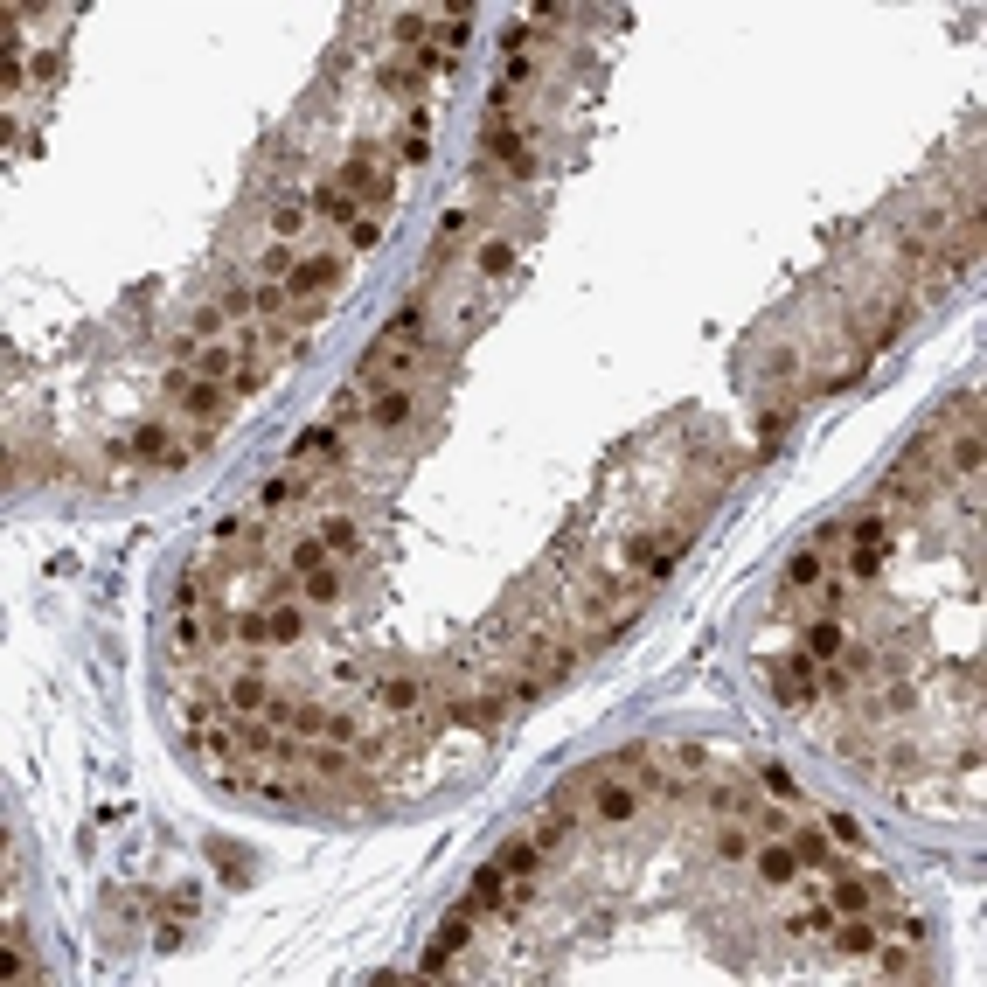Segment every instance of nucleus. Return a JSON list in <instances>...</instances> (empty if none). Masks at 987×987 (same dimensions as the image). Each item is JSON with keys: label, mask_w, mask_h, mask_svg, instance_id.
Segmentation results:
<instances>
[{"label": "nucleus", "mask_w": 987, "mask_h": 987, "mask_svg": "<svg viewBox=\"0 0 987 987\" xmlns=\"http://www.w3.org/2000/svg\"><path fill=\"white\" fill-rule=\"evenodd\" d=\"M383 341H397V348H424V341H431V320H424V306L390 313V320H383Z\"/></svg>", "instance_id": "obj_10"}, {"label": "nucleus", "mask_w": 987, "mask_h": 987, "mask_svg": "<svg viewBox=\"0 0 987 987\" xmlns=\"http://www.w3.org/2000/svg\"><path fill=\"white\" fill-rule=\"evenodd\" d=\"M195 737H202V751H209V758H216V765H230V758H237V744H244V737H237V730H230V723H223V716H216V723H209V730H195Z\"/></svg>", "instance_id": "obj_21"}, {"label": "nucleus", "mask_w": 987, "mask_h": 987, "mask_svg": "<svg viewBox=\"0 0 987 987\" xmlns=\"http://www.w3.org/2000/svg\"><path fill=\"white\" fill-rule=\"evenodd\" d=\"M709 807L716 814H744V786H709Z\"/></svg>", "instance_id": "obj_44"}, {"label": "nucleus", "mask_w": 987, "mask_h": 987, "mask_svg": "<svg viewBox=\"0 0 987 987\" xmlns=\"http://www.w3.org/2000/svg\"><path fill=\"white\" fill-rule=\"evenodd\" d=\"M758 876H765V883H793V876H800V855L772 835V842L758 848Z\"/></svg>", "instance_id": "obj_13"}, {"label": "nucleus", "mask_w": 987, "mask_h": 987, "mask_svg": "<svg viewBox=\"0 0 987 987\" xmlns=\"http://www.w3.org/2000/svg\"><path fill=\"white\" fill-rule=\"evenodd\" d=\"M285 299H292L285 285H258V299H251V306H258L265 320H279V313H285Z\"/></svg>", "instance_id": "obj_42"}, {"label": "nucleus", "mask_w": 987, "mask_h": 987, "mask_svg": "<svg viewBox=\"0 0 987 987\" xmlns=\"http://www.w3.org/2000/svg\"><path fill=\"white\" fill-rule=\"evenodd\" d=\"M473 911H494V918H508V869L501 862H487L480 876H473V897H466V918Z\"/></svg>", "instance_id": "obj_7"}, {"label": "nucleus", "mask_w": 987, "mask_h": 987, "mask_svg": "<svg viewBox=\"0 0 987 987\" xmlns=\"http://www.w3.org/2000/svg\"><path fill=\"white\" fill-rule=\"evenodd\" d=\"M306 772H313V779H341V772H348V744H327V737H320V744L306 751Z\"/></svg>", "instance_id": "obj_18"}, {"label": "nucleus", "mask_w": 987, "mask_h": 987, "mask_svg": "<svg viewBox=\"0 0 987 987\" xmlns=\"http://www.w3.org/2000/svg\"><path fill=\"white\" fill-rule=\"evenodd\" d=\"M494 862H501L508 876H536V869H543V848H536V842H508Z\"/></svg>", "instance_id": "obj_22"}, {"label": "nucleus", "mask_w": 987, "mask_h": 987, "mask_svg": "<svg viewBox=\"0 0 987 987\" xmlns=\"http://www.w3.org/2000/svg\"><path fill=\"white\" fill-rule=\"evenodd\" d=\"M876 897H890V876H828V911L835 918H862Z\"/></svg>", "instance_id": "obj_3"}, {"label": "nucleus", "mask_w": 987, "mask_h": 987, "mask_svg": "<svg viewBox=\"0 0 987 987\" xmlns=\"http://www.w3.org/2000/svg\"><path fill=\"white\" fill-rule=\"evenodd\" d=\"M793 932H800V939H828V932H835V911H828V904H814V911H800V918H793Z\"/></svg>", "instance_id": "obj_33"}, {"label": "nucleus", "mask_w": 987, "mask_h": 987, "mask_svg": "<svg viewBox=\"0 0 987 987\" xmlns=\"http://www.w3.org/2000/svg\"><path fill=\"white\" fill-rule=\"evenodd\" d=\"M466 939H473V925H466V911H459V918H445V925L431 932V946H445L452 960H459V946H466Z\"/></svg>", "instance_id": "obj_34"}, {"label": "nucleus", "mask_w": 987, "mask_h": 987, "mask_svg": "<svg viewBox=\"0 0 987 987\" xmlns=\"http://www.w3.org/2000/svg\"><path fill=\"white\" fill-rule=\"evenodd\" d=\"M883 557H890V543H855L848 570H855V577H876V570H883Z\"/></svg>", "instance_id": "obj_35"}, {"label": "nucleus", "mask_w": 987, "mask_h": 987, "mask_svg": "<svg viewBox=\"0 0 987 987\" xmlns=\"http://www.w3.org/2000/svg\"><path fill=\"white\" fill-rule=\"evenodd\" d=\"M946 466H953V473H967V480H974V473H981V431H960V438H953V445H946Z\"/></svg>", "instance_id": "obj_20"}, {"label": "nucleus", "mask_w": 987, "mask_h": 987, "mask_svg": "<svg viewBox=\"0 0 987 987\" xmlns=\"http://www.w3.org/2000/svg\"><path fill=\"white\" fill-rule=\"evenodd\" d=\"M424 28H431V14H404L397 21V42H424Z\"/></svg>", "instance_id": "obj_47"}, {"label": "nucleus", "mask_w": 987, "mask_h": 987, "mask_svg": "<svg viewBox=\"0 0 987 987\" xmlns=\"http://www.w3.org/2000/svg\"><path fill=\"white\" fill-rule=\"evenodd\" d=\"M751 855V828H723L716 835V862H744Z\"/></svg>", "instance_id": "obj_36"}, {"label": "nucleus", "mask_w": 987, "mask_h": 987, "mask_svg": "<svg viewBox=\"0 0 987 987\" xmlns=\"http://www.w3.org/2000/svg\"><path fill=\"white\" fill-rule=\"evenodd\" d=\"M876 974H883V981H918V974H925V960H918V953H904V946H883V939H876Z\"/></svg>", "instance_id": "obj_16"}, {"label": "nucleus", "mask_w": 987, "mask_h": 987, "mask_svg": "<svg viewBox=\"0 0 987 987\" xmlns=\"http://www.w3.org/2000/svg\"><path fill=\"white\" fill-rule=\"evenodd\" d=\"M292 501H299V480H292V473H279V480L258 487V508H265V515H279V508H292Z\"/></svg>", "instance_id": "obj_26"}, {"label": "nucleus", "mask_w": 987, "mask_h": 987, "mask_svg": "<svg viewBox=\"0 0 987 987\" xmlns=\"http://www.w3.org/2000/svg\"><path fill=\"white\" fill-rule=\"evenodd\" d=\"M855 543H890V522H883V515H869V522H855Z\"/></svg>", "instance_id": "obj_46"}, {"label": "nucleus", "mask_w": 987, "mask_h": 987, "mask_svg": "<svg viewBox=\"0 0 987 987\" xmlns=\"http://www.w3.org/2000/svg\"><path fill=\"white\" fill-rule=\"evenodd\" d=\"M591 814H598L605 828H626V821L640 814V793H633V786H619V779H598V793H591Z\"/></svg>", "instance_id": "obj_6"}, {"label": "nucleus", "mask_w": 987, "mask_h": 987, "mask_svg": "<svg viewBox=\"0 0 987 987\" xmlns=\"http://www.w3.org/2000/svg\"><path fill=\"white\" fill-rule=\"evenodd\" d=\"M223 327H230V313H223V306H195V320H188L181 334H188V341H223Z\"/></svg>", "instance_id": "obj_24"}, {"label": "nucleus", "mask_w": 987, "mask_h": 987, "mask_svg": "<svg viewBox=\"0 0 987 987\" xmlns=\"http://www.w3.org/2000/svg\"><path fill=\"white\" fill-rule=\"evenodd\" d=\"M786 424H793V411H786V404L758 418V459H772V452H779V438H786Z\"/></svg>", "instance_id": "obj_25"}, {"label": "nucleus", "mask_w": 987, "mask_h": 987, "mask_svg": "<svg viewBox=\"0 0 987 987\" xmlns=\"http://www.w3.org/2000/svg\"><path fill=\"white\" fill-rule=\"evenodd\" d=\"M682 550H689V529H640L626 543V564L640 570V577H668V570L682 564Z\"/></svg>", "instance_id": "obj_1"}, {"label": "nucleus", "mask_w": 987, "mask_h": 987, "mask_svg": "<svg viewBox=\"0 0 987 987\" xmlns=\"http://www.w3.org/2000/svg\"><path fill=\"white\" fill-rule=\"evenodd\" d=\"M793 855H800V862H828V835H821V828H800V835H793Z\"/></svg>", "instance_id": "obj_37"}, {"label": "nucleus", "mask_w": 987, "mask_h": 987, "mask_svg": "<svg viewBox=\"0 0 987 987\" xmlns=\"http://www.w3.org/2000/svg\"><path fill=\"white\" fill-rule=\"evenodd\" d=\"M320 543H327V557H348V550H355V522H348V515H327V522H320Z\"/></svg>", "instance_id": "obj_27"}, {"label": "nucleus", "mask_w": 987, "mask_h": 987, "mask_svg": "<svg viewBox=\"0 0 987 987\" xmlns=\"http://www.w3.org/2000/svg\"><path fill=\"white\" fill-rule=\"evenodd\" d=\"M369 418V404H362V383H341V390H334V411H327V424H341V431H348V424H362Z\"/></svg>", "instance_id": "obj_19"}, {"label": "nucleus", "mask_w": 987, "mask_h": 987, "mask_svg": "<svg viewBox=\"0 0 987 987\" xmlns=\"http://www.w3.org/2000/svg\"><path fill=\"white\" fill-rule=\"evenodd\" d=\"M508 265H515V244H501V237H487V244H480V272H487V279H501Z\"/></svg>", "instance_id": "obj_32"}, {"label": "nucleus", "mask_w": 987, "mask_h": 987, "mask_svg": "<svg viewBox=\"0 0 987 987\" xmlns=\"http://www.w3.org/2000/svg\"><path fill=\"white\" fill-rule=\"evenodd\" d=\"M842 647H848V640H842V626H835V612H821V619L807 626V661L821 668V661H835Z\"/></svg>", "instance_id": "obj_12"}, {"label": "nucleus", "mask_w": 987, "mask_h": 987, "mask_svg": "<svg viewBox=\"0 0 987 987\" xmlns=\"http://www.w3.org/2000/svg\"><path fill=\"white\" fill-rule=\"evenodd\" d=\"M418 703H424L418 675H390V682H376V709H383V716H411Z\"/></svg>", "instance_id": "obj_8"}, {"label": "nucleus", "mask_w": 987, "mask_h": 987, "mask_svg": "<svg viewBox=\"0 0 987 987\" xmlns=\"http://www.w3.org/2000/svg\"><path fill=\"white\" fill-rule=\"evenodd\" d=\"M828 842H835V848H869V835H862V821H855V814H828Z\"/></svg>", "instance_id": "obj_31"}, {"label": "nucleus", "mask_w": 987, "mask_h": 987, "mask_svg": "<svg viewBox=\"0 0 987 987\" xmlns=\"http://www.w3.org/2000/svg\"><path fill=\"white\" fill-rule=\"evenodd\" d=\"M758 786H765L772 800H793V793H800V786H793V772H786L779 758H765V765H758Z\"/></svg>", "instance_id": "obj_30"}, {"label": "nucleus", "mask_w": 987, "mask_h": 987, "mask_svg": "<svg viewBox=\"0 0 987 987\" xmlns=\"http://www.w3.org/2000/svg\"><path fill=\"white\" fill-rule=\"evenodd\" d=\"M306 216H313V202H285L279 216H272V230H279V244L292 237V230H299V223H306Z\"/></svg>", "instance_id": "obj_41"}, {"label": "nucleus", "mask_w": 987, "mask_h": 987, "mask_svg": "<svg viewBox=\"0 0 987 987\" xmlns=\"http://www.w3.org/2000/svg\"><path fill=\"white\" fill-rule=\"evenodd\" d=\"M292 640H306V612L299 605H272V647H292Z\"/></svg>", "instance_id": "obj_23"}, {"label": "nucleus", "mask_w": 987, "mask_h": 987, "mask_svg": "<svg viewBox=\"0 0 987 987\" xmlns=\"http://www.w3.org/2000/svg\"><path fill=\"white\" fill-rule=\"evenodd\" d=\"M230 716H265V703H272V689H265V661H251L244 675H230Z\"/></svg>", "instance_id": "obj_5"}, {"label": "nucleus", "mask_w": 987, "mask_h": 987, "mask_svg": "<svg viewBox=\"0 0 987 987\" xmlns=\"http://www.w3.org/2000/svg\"><path fill=\"white\" fill-rule=\"evenodd\" d=\"M418 369H424V355H418V348H397V341H376V348L362 355V376H355V383H376V390L390 383V390H404V383H411Z\"/></svg>", "instance_id": "obj_2"}, {"label": "nucleus", "mask_w": 987, "mask_h": 987, "mask_svg": "<svg viewBox=\"0 0 987 987\" xmlns=\"http://www.w3.org/2000/svg\"><path fill=\"white\" fill-rule=\"evenodd\" d=\"M452 723H459V730H473V737H494V723H501V696H466V703H452Z\"/></svg>", "instance_id": "obj_9"}, {"label": "nucleus", "mask_w": 987, "mask_h": 987, "mask_svg": "<svg viewBox=\"0 0 987 987\" xmlns=\"http://www.w3.org/2000/svg\"><path fill=\"white\" fill-rule=\"evenodd\" d=\"M313 216H320V223H355L362 209H355V195L334 181V188H313Z\"/></svg>", "instance_id": "obj_15"}, {"label": "nucleus", "mask_w": 987, "mask_h": 987, "mask_svg": "<svg viewBox=\"0 0 987 987\" xmlns=\"http://www.w3.org/2000/svg\"><path fill=\"white\" fill-rule=\"evenodd\" d=\"M751 828H758V835H765V842H772V835H786V828H793V821H786V814H779V807H765V814H751Z\"/></svg>", "instance_id": "obj_45"}, {"label": "nucleus", "mask_w": 987, "mask_h": 987, "mask_svg": "<svg viewBox=\"0 0 987 987\" xmlns=\"http://www.w3.org/2000/svg\"><path fill=\"white\" fill-rule=\"evenodd\" d=\"M564 835H570V814H564V807L536 821V848H564Z\"/></svg>", "instance_id": "obj_39"}, {"label": "nucleus", "mask_w": 987, "mask_h": 987, "mask_svg": "<svg viewBox=\"0 0 987 987\" xmlns=\"http://www.w3.org/2000/svg\"><path fill=\"white\" fill-rule=\"evenodd\" d=\"M237 640H244L251 654H265V647H272V605H251V612H237Z\"/></svg>", "instance_id": "obj_17"}, {"label": "nucleus", "mask_w": 987, "mask_h": 987, "mask_svg": "<svg viewBox=\"0 0 987 987\" xmlns=\"http://www.w3.org/2000/svg\"><path fill=\"white\" fill-rule=\"evenodd\" d=\"M814 577H821V557H814V550L786 564V584H793V591H800V584H814Z\"/></svg>", "instance_id": "obj_43"}, {"label": "nucleus", "mask_w": 987, "mask_h": 987, "mask_svg": "<svg viewBox=\"0 0 987 987\" xmlns=\"http://www.w3.org/2000/svg\"><path fill=\"white\" fill-rule=\"evenodd\" d=\"M362 737V716H348V709H327V744H355Z\"/></svg>", "instance_id": "obj_38"}, {"label": "nucleus", "mask_w": 987, "mask_h": 987, "mask_svg": "<svg viewBox=\"0 0 987 987\" xmlns=\"http://www.w3.org/2000/svg\"><path fill=\"white\" fill-rule=\"evenodd\" d=\"M320 564H327V543H320V536L292 543V570H299V577H306V570H320Z\"/></svg>", "instance_id": "obj_40"}, {"label": "nucleus", "mask_w": 987, "mask_h": 987, "mask_svg": "<svg viewBox=\"0 0 987 987\" xmlns=\"http://www.w3.org/2000/svg\"><path fill=\"white\" fill-rule=\"evenodd\" d=\"M369 424H376V431L411 424V390H376V397H369Z\"/></svg>", "instance_id": "obj_11"}, {"label": "nucleus", "mask_w": 987, "mask_h": 987, "mask_svg": "<svg viewBox=\"0 0 987 987\" xmlns=\"http://www.w3.org/2000/svg\"><path fill=\"white\" fill-rule=\"evenodd\" d=\"M299 591H306V605H334V598H341V577L320 564V570H306V584H299Z\"/></svg>", "instance_id": "obj_28"}, {"label": "nucleus", "mask_w": 987, "mask_h": 987, "mask_svg": "<svg viewBox=\"0 0 987 987\" xmlns=\"http://www.w3.org/2000/svg\"><path fill=\"white\" fill-rule=\"evenodd\" d=\"M383 230H390V216H355V223H348V244H355V251H376Z\"/></svg>", "instance_id": "obj_29"}, {"label": "nucleus", "mask_w": 987, "mask_h": 987, "mask_svg": "<svg viewBox=\"0 0 987 987\" xmlns=\"http://www.w3.org/2000/svg\"><path fill=\"white\" fill-rule=\"evenodd\" d=\"M341 279H348V258H334V251H313V258H299V265H292L285 292H292V299H313V292H334Z\"/></svg>", "instance_id": "obj_4"}, {"label": "nucleus", "mask_w": 987, "mask_h": 987, "mask_svg": "<svg viewBox=\"0 0 987 987\" xmlns=\"http://www.w3.org/2000/svg\"><path fill=\"white\" fill-rule=\"evenodd\" d=\"M828 939L842 946L848 960H862V953H876V925H869V911H862V918H842V925H835Z\"/></svg>", "instance_id": "obj_14"}]
</instances>
